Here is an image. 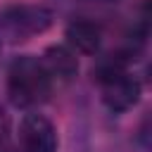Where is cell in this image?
Masks as SVG:
<instances>
[{
	"instance_id": "cell-1",
	"label": "cell",
	"mask_w": 152,
	"mask_h": 152,
	"mask_svg": "<svg viewBox=\"0 0 152 152\" xmlns=\"http://www.w3.org/2000/svg\"><path fill=\"white\" fill-rule=\"evenodd\" d=\"M52 93V81L43 62L33 55H19L7 69V97L19 109H33L43 104Z\"/></svg>"
},
{
	"instance_id": "cell-7",
	"label": "cell",
	"mask_w": 152,
	"mask_h": 152,
	"mask_svg": "<svg viewBox=\"0 0 152 152\" xmlns=\"http://www.w3.org/2000/svg\"><path fill=\"white\" fill-rule=\"evenodd\" d=\"M0 152H7V119L0 112Z\"/></svg>"
},
{
	"instance_id": "cell-8",
	"label": "cell",
	"mask_w": 152,
	"mask_h": 152,
	"mask_svg": "<svg viewBox=\"0 0 152 152\" xmlns=\"http://www.w3.org/2000/svg\"><path fill=\"white\" fill-rule=\"evenodd\" d=\"M0 52H2V43H0Z\"/></svg>"
},
{
	"instance_id": "cell-2",
	"label": "cell",
	"mask_w": 152,
	"mask_h": 152,
	"mask_svg": "<svg viewBox=\"0 0 152 152\" xmlns=\"http://www.w3.org/2000/svg\"><path fill=\"white\" fill-rule=\"evenodd\" d=\"M52 10L45 5L14 2L0 7V43H24L52 26Z\"/></svg>"
},
{
	"instance_id": "cell-6",
	"label": "cell",
	"mask_w": 152,
	"mask_h": 152,
	"mask_svg": "<svg viewBox=\"0 0 152 152\" xmlns=\"http://www.w3.org/2000/svg\"><path fill=\"white\" fill-rule=\"evenodd\" d=\"M64 38H66V48H71L74 52L95 55L102 45V28L90 19H74L66 26Z\"/></svg>"
},
{
	"instance_id": "cell-3",
	"label": "cell",
	"mask_w": 152,
	"mask_h": 152,
	"mask_svg": "<svg viewBox=\"0 0 152 152\" xmlns=\"http://www.w3.org/2000/svg\"><path fill=\"white\" fill-rule=\"evenodd\" d=\"M97 83H100V100L102 104L114 112H128L140 100V81L124 66L121 59H109L97 69Z\"/></svg>"
},
{
	"instance_id": "cell-4",
	"label": "cell",
	"mask_w": 152,
	"mask_h": 152,
	"mask_svg": "<svg viewBox=\"0 0 152 152\" xmlns=\"http://www.w3.org/2000/svg\"><path fill=\"white\" fill-rule=\"evenodd\" d=\"M19 152H57V131L45 114H24L19 131Z\"/></svg>"
},
{
	"instance_id": "cell-5",
	"label": "cell",
	"mask_w": 152,
	"mask_h": 152,
	"mask_svg": "<svg viewBox=\"0 0 152 152\" xmlns=\"http://www.w3.org/2000/svg\"><path fill=\"white\" fill-rule=\"evenodd\" d=\"M40 62H43V66H45V71H48L52 83L55 81L57 83H69L78 74V57L66 45H50L43 52Z\"/></svg>"
}]
</instances>
